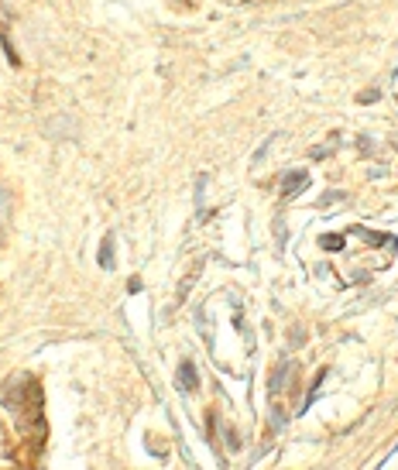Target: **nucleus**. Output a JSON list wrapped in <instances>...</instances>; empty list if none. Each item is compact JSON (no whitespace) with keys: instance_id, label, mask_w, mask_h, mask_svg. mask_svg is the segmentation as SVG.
Listing matches in <instances>:
<instances>
[{"instance_id":"1","label":"nucleus","mask_w":398,"mask_h":470,"mask_svg":"<svg viewBox=\"0 0 398 470\" xmlns=\"http://www.w3.org/2000/svg\"><path fill=\"white\" fill-rule=\"evenodd\" d=\"M306 182H309V176H306V172H289V176L281 178V193H285V196H296Z\"/></svg>"},{"instance_id":"3","label":"nucleus","mask_w":398,"mask_h":470,"mask_svg":"<svg viewBox=\"0 0 398 470\" xmlns=\"http://www.w3.org/2000/svg\"><path fill=\"white\" fill-rule=\"evenodd\" d=\"M100 265H103V268H110V265H114V257H110V240H107V244H103V251H100Z\"/></svg>"},{"instance_id":"2","label":"nucleus","mask_w":398,"mask_h":470,"mask_svg":"<svg viewBox=\"0 0 398 470\" xmlns=\"http://www.w3.org/2000/svg\"><path fill=\"white\" fill-rule=\"evenodd\" d=\"M179 388L182 392H193V388H196V371H193V364H182L179 368Z\"/></svg>"}]
</instances>
